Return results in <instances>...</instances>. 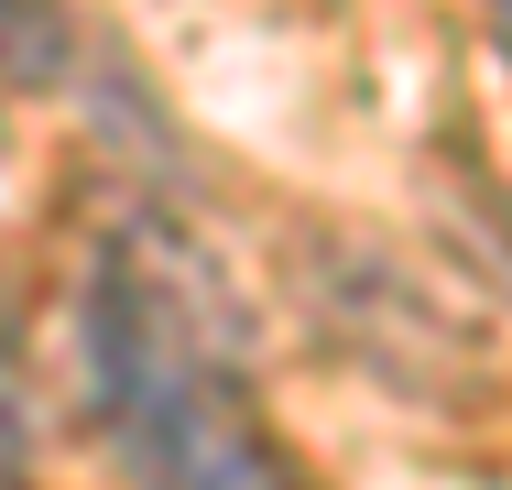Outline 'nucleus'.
Returning a JSON list of instances; mask_svg holds the SVG:
<instances>
[{
    "mask_svg": "<svg viewBox=\"0 0 512 490\" xmlns=\"http://www.w3.org/2000/svg\"><path fill=\"white\" fill-rule=\"evenodd\" d=\"M436 229L458 240V262L512 305V186L469 175V164H436Z\"/></svg>",
    "mask_w": 512,
    "mask_h": 490,
    "instance_id": "2",
    "label": "nucleus"
},
{
    "mask_svg": "<svg viewBox=\"0 0 512 490\" xmlns=\"http://www.w3.org/2000/svg\"><path fill=\"white\" fill-rule=\"evenodd\" d=\"M491 55H502V77H512V0H491Z\"/></svg>",
    "mask_w": 512,
    "mask_h": 490,
    "instance_id": "4",
    "label": "nucleus"
},
{
    "mask_svg": "<svg viewBox=\"0 0 512 490\" xmlns=\"http://www.w3.org/2000/svg\"><path fill=\"white\" fill-rule=\"evenodd\" d=\"M0 490H33V392H22V305L0 273Z\"/></svg>",
    "mask_w": 512,
    "mask_h": 490,
    "instance_id": "3",
    "label": "nucleus"
},
{
    "mask_svg": "<svg viewBox=\"0 0 512 490\" xmlns=\"http://www.w3.org/2000/svg\"><path fill=\"white\" fill-rule=\"evenodd\" d=\"M77 392L131 490H306L262 392L251 327L197 229L120 218L77 294Z\"/></svg>",
    "mask_w": 512,
    "mask_h": 490,
    "instance_id": "1",
    "label": "nucleus"
}]
</instances>
